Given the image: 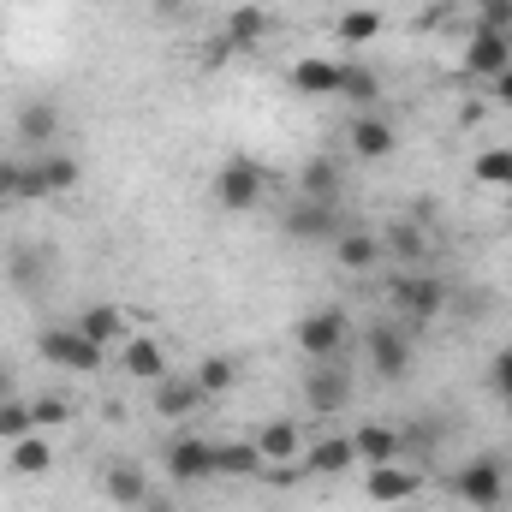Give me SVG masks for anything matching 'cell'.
Instances as JSON below:
<instances>
[{"mask_svg": "<svg viewBox=\"0 0 512 512\" xmlns=\"http://www.w3.org/2000/svg\"><path fill=\"white\" fill-rule=\"evenodd\" d=\"M352 465H358L352 435H322V441L304 447V471H310V477H346Z\"/></svg>", "mask_w": 512, "mask_h": 512, "instance_id": "17", "label": "cell"}, {"mask_svg": "<svg viewBox=\"0 0 512 512\" xmlns=\"http://www.w3.org/2000/svg\"><path fill=\"white\" fill-rule=\"evenodd\" d=\"M0 399H12V376L6 370H0Z\"/></svg>", "mask_w": 512, "mask_h": 512, "instance_id": "41", "label": "cell"}, {"mask_svg": "<svg viewBox=\"0 0 512 512\" xmlns=\"http://www.w3.org/2000/svg\"><path fill=\"white\" fill-rule=\"evenodd\" d=\"M102 489H108L114 507H143V501H149V477H143L137 465H126V459L102 471Z\"/></svg>", "mask_w": 512, "mask_h": 512, "instance_id": "25", "label": "cell"}, {"mask_svg": "<svg viewBox=\"0 0 512 512\" xmlns=\"http://www.w3.org/2000/svg\"><path fill=\"white\" fill-rule=\"evenodd\" d=\"M417 489H423V471L405 465V459H393V465H370V471H364V495H370L376 507H399V501H411Z\"/></svg>", "mask_w": 512, "mask_h": 512, "instance_id": "10", "label": "cell"}, {"mask_svg": "<svg viewBox=\"0 0 512 512\" xmlns=\"http://www.w3.org/2000/svg\"><path fill=\"white\" fill-rule=\"evenodd\" d=\"M495 102H501V108H512V66L495 78Z\"/></svg>", "mask_w": 512, "mask_h": 512, "instance_id": "37", "label": "cell"}, {"mask_svg": "<svg viewBox=\"0 0 512 512\" xmlns=\"http://www.w3.org/2000/svg\"><path fill=\"white\" fill-rule=\"evenodd\" d=\"M233 376H239V370H233V358L209 352V358L197 364V376H191V382L203 387V399H215V393H227V387H233Z\"/></svg>", "mask_w": 512, "mask_h": 512, "instance_id": "34", "label": "cell"}, {"mask_svg": "<svg viewBox=\"0 0 512 512\" xmlns=\"http://www.w3.org/2000/svg\"><path fill=\"white\" fill-rule=\"evenodd\" d=\"M340 185H346V173L334 155H310L298 167V197H310V203H340Z\"/></svg>", "mask_w": 512, "mask_h": 512, "instance_id": "16", "label": "cell"}, {"mask_svg": "<svg viewBox=\"0 0 512 512\" xmlns=\"http://www.w3.org/2000/svg\"><path fill=\"white\" fill-rule=\"evenodd\" d=\"M167 477L185 483V489L221 477V471H215V441H203V435H179V441H167Z\"/></svg>", "mask_w": 512, "mask_h": 512, "instance_id": "8", "label": "cell"}, {"mask_svg": "<svg viewBox=\"0 0 512 512\" xmlns=\"http://www.w3.org/2000/svg\"><path fill=\"white\" fill-rule=\"evenodd\" d=\"M471 179L489 185V191H512V149H483L471 161Z\"/></svg>", "mask_w": 512, "mask_h": 512, "instance_id": "33", "label": "cell"}, {"mask_svg": "<svg viewBox=\"0 0 512 512\" xmlns=\"http://www.w3.org/2000/svg\"><path fill=\"white\" fill-rule=\"evenodd\" d=\"M268 36H274V18H268L262 6H233L227 24H221V42H227L233 54H251V48H262Z\"/></svg>", "mask_w": 512, "mask_h": 512, "instance_id": "13", "label": "cell"}, {"mask_svg": "<svg viewBox=\"0 0 512 512\" xmlns=\"http://www.w3.org/2000/svg\"><path fill=\"white\" fill-rule=\"evenodd\" d=\"M0 203H12V161H0Z\"/></svg>", "mask_w": 512, "mask_h": 512, "instance_id": "38", "label": "cell"}, {"mask_svg": "<svg viewBox=\"0 0 512 512\" xmlns=\"http://www.w3.org/2000/svg\"><path fill=\"white\" fill-rule=\"evenodd\" d=\"M286 84H292L298 96H334V90H340V60L310 54V60H298V66L286 72Z\"/></svg>", "mask_w": 512, "mask_h": 512, "instance_id": "22", "label": "cell"}, {"mask_svg": "<svg viewBox=\"0 0 512 512\" xmlns=\"http://www.w3.org/2000/svg\"><path fill=\"white\" fill-rule=\"evenodd\" d=\"M489 387H495V393L512 405V346H501V352H495V364H489Z\"/></svg>", "mask_w": 512, "mask_h": 512, "instance_id": "36", "label": "cell"}, {"mask_svg": "<svg viewBox=\"0 0 512 512\" xmlns=\"http://www.w3.org/2000/svg\"><path fill=\"white\" fill-rule=\"evenodd\" d=\"M334 36H340L346 48L376 42V36H382V12H376V6H346V12L334 18Z\"/></svg>", "mask_w": 512, "mask_h": 512, "instance_id": "29", "label": "cell"}, {"mask_svg": "<svg viewBox=\"0 0 512 512\" xmlns=\"http://www.w3.org/2000/svg\"><path fill=\"white\" fill-rule=\"evenodd\" d=\"M6 465H12V477H42V471L54 465V447H48V435L36 429V435L12 441V447H6Z\"/></svg>", "mask_w": 512, "mask_h": 512, "instance_id": "26", "label": "cell"}, {"mask_svg": "<svg viewBox=\"0 0 512 512\" xmlns=\"http://www.w3.org/2000/svg\"><path fill=\"white\" fill-rule=\"evenodd\" d=\"M36 173H42V191H48V197H60V191H72V185H78V161H72V155H60V149L36 155Z\"/></svg>", "mask_w": 512, "mask_h": 512, "instance_id": "31", "label": "cell"}, {"mask_svg": "<svg viewBox=\"0 0 512 512\" xmlns=\"http://www.w3.org/2000/svg\"><path fill=\"white\" fill-rule=\"evenodd\" d=\"M36 352H42V364L72 370V376H96V370H102V358H108L84 328H48V334L36 340Z\"/></svg>", "mask_w": 512, "mask_h": 512, "instance_id": "4", "label": "cell"}, {"mask_svg": "<svg viewBox=\"0 0 512 512\" xmlns=\"http://www.w3.org/2000/svg\"><path fill=\"white\" fill-rule=\"evenodd\" d=\"M304 405H310L316 417L346 411V405H352V370H340V358H334V364H316V370L304 376Z\"/></svg>", "mask_w": 512, "mask_h": 512, "instance_id": "9", "label": "cell"}, {"mask_svg": "<svg viewBox=\"0 0 512 512\" xmlns=\"http://www.w3.org/2000/svg\"><path fill=\"white\" fill-rule=\"evenodd\" d=\"M155 12H167V18H179V12H185V0H155Z\"/></svg>", "mask_w": 512, "mask_h": 512, "instance_id": "40", "label": "cell"}, {"mask_svg": "<svg viewBox=\"0 0 512 512\" xmlns=\"http://www.w3.org/2000/svg\"><path fill=\"white\" fill-rule=\"evenodd\" d=\"M215 471L221 477H262L268 465H262L256 441H215Z\"/></svg>", "mask_w": 512, "mask_h": 512, "instance_id": "28", "label": "cell"}, {"mask_svg": "<svg viewBox=\"0 0 512 512\" xmlns=\"http://www.w3.org/2000/svg\"><path fill=\"white\" fill-rule=\"evenodd\" d=\"M24 435H36V405L30 399H0V441L12 447V441H24Z\"/></svg>", "mask_w": 512, "mask_h": 512, "instance_id": "32", "label": "cell"}, {"mask_svg": "<svg viewBox=\"0 0 512 512\" xmlns=\"http://www.w3.org/2000/svg\"><path fill=\"white\" fill-rule=\"evenodd\" d=\"M447 280H435V274H423V268H405V274H393V286H387V304L405 316V322H435L441 310H447Z\"/></svg>", "mask_w": 512, "mask_h": 512, "instance_id": "2", "label": "cell"}, {"mask_svg": "<svg viewBox=\"0 0 512 512\" xmlns=\"http://www.w3.org/2000/svg\"><path fill=\"white\" fill-rule=\"evenodd\" d=\"M346 143H352V161H387V155L399 149V131L387 126L382 114H352Z\"/></svg>", "mask_w": 512, "mask_h": 512, "instance_id": "12", "label": "cell"}, {"mask_svg": "<svg viewBox=\"0 0 512 512\" xmlns=\"http://www.w3.org/2000/svg\"><path fill=\"white\" fill-rule=\"evenodd\" d=\"M382 256L387 251H382V239H376V233H340V239H334V262H340L346 274H370Z\"/></svg>", "mask_w": 512, "mask_h": 512, "instance_id": "24", "label": "cell"}, {"mask_svg": "<svg viewBox=\"0 0 512 512\" xmlns=\"http://www.w3.org/2000/svg\"><path fill=\"white\" fill-rule=\"evenodd\" d=\"M78 328L102 346V352H114V346H126V310L120 304H90L84 316H78Z\"/></svg>", "mask_w": 512, "mask_h": 512, "instance_id": "23", "label": "cell"}, {"mask_svg": "<svg viewBox=\"0 0 512 512\" xmlns=\"http://www.w3.org/2000/svg\"><path fill=\"white\" fill-rule=\"evenodd\" d=\"M364 352H370V370H376L382 382H399V376L411 370V340H405L393 322H376V328L364 334Z\"/></svg>", "mask_w": 512, "mask_h": 512, "instance_id": "11", "label": "cell"}, {"mask_svg": "<svg viewBox=\"0 0 512 512\" xmlns=\"http://www.w3.org/2000/svg\"><path fill=\"white\" fill-rule=\"evenodd\" d=\"M18 137H24V143H54V137H60V108H54V102H30V108L18 114Z\"/></svg>", "mask_w": 512, "mask_h": 512, "instance_id": "30", "label": "cell"}, {"mask_svg": "<svg viewBox=\"0 0 512 512\" xmlns=\"http://www.w3.org/2000/svg\"><path fill=\"white\" fill-rule=\"evenodd\" d=\"M292 340H298V352H304L310 364H334V358L346 352L352 328H346V316H340V310H310V316L292 328Z\"/></svg>", "mask_w": 512, "mask_h": 512, "instance_id": "5", "label": "cell"}, {"mask_svg": "<svg viewBox=\"0 0 512 512\" xmlns=\"http://www.w3.org/2000/svg\"><path fill=\"white\" fill-rule=\"evenodd\" d=\"M262 191H268V167L251 161V155H233V161H221V173H215V203L227 209V215H245L262 203Z\"/></svg>", "mask_w": 512, "mask_h": 512, "instance_id": "3", "label": "cell"}, {"mask_svg": "<svg viewBox=\"0 0 512 512\" xmlns=\"http://www.w3.org/2000/svg\"><path fill=\"white\" fill-rule=\"evenodd\" d=\"M120 364H126L131 382H149V387L167 376V352H161V340H149V334H137V340L120 346Z\"/></svg>", "mask_w": 512, "mask_h": 512, "instance_id": "20", "label": "cell"}, {"mask_svg": "<svg viewBox=\"0 0 512 512\" xmlns=\"http://www.w3.org/2000/svg\"><path fill=\"white\" fill-rule=\"evenodd\" d=\"M137 512H173V501H155V489H149V501H143Z\"/></svg>", "mask_w": 512, "mask_h": 512, "instance_id": "39", "label": "cell"}, {"mask_svg": "<svg viewBox=\"0 0 512 512\" xmlns=\"http://www.w3.org/2000/svg\"><path fill=\"white\" fill-rule=\"evenodd\" d=\"M48 274H54L48 245H12V251H6V280H12L18 292H42Z\"/></svg>", "mask_w": 512, "mask_h": 512, "instance_id": "14", "label": "cell"}, {"mask_svg": "<svg viewBox=\"0 0 512 512\" xmlns=\"http://www.w3.org/2000/svg\"><path fill=\"white\" fill-rule=\"evenodd\" d=\"M280 227H286V239H298V245H334V239L346 233L340 203H310V197H298Z\"/></svg>", "mask_w": 512, "mask_h": 512, "instance_id": "6", "label": "cell"}, {"mask_svg": "<svg viewBox=\"0 0 512 512\" xmlns=\"http://www.w3.org/2000/svg\"><path fill=\"white\" fill-rule=\"evenodd\" d=\"M507 66H512V36H507V30H471V42H465V60H459V72H471V78L495 84V78H501Z\"/></svg>", "mask_w": 512, "mask_h": 512, "instance_id": "7", "label": "cell"}, {"mask_svg": "<svg viewBox=\"0 0 512 512\" xmlns=\"http://www.w3.org/2000/svg\"><path fill=\"white\" fill-rule=\"evenodd\" d=\"M30 405H36V429H60V423H72V399H66V393H36Z\"/></svg>", "mask_w": 512, "mask_h": 512, "instance_id": "35", "label": "cell"}, {"mask_svg": "<svg viewBox=\"0 0 512 512\" xmlns=\"http://www.w3.org/2000/svg\"><path fill=\"white\" fill-rule=\"evenodd\" d=\"M447 489L459 495V507L495 512V507L512 495V471L495 459V453H477V459H465V465L453 471V483H447Z\"/></svg>", "mask_w": 512, "mask_h": 512, "instance_id": "1", "label": "cell"}, {"mask_svg": "<svg viewBox=\"0 0 512 512\" xmlns=\"http://www.w3.org/2000/svg\"><path fill=\"white\" fill-rule=\"evenodd\" d=\"M197 405H203V387L191 382V376H161V382H155V417L179 423V417H191Z\"/></svg>", "mask_w": 512, "mask_h": 512, "instance_id": "21", "label": "cell"}, {"mask_svg": "<svg viewBox=\"0 0 512 512\" xmlns=\"http://www.w3.org/2000/svg\"><path fill=\"white\" fill-rule=\"evenodd\" d=\"M382 251H393L399 262H411V268L429 262V233H423V221H417V215H411V221H393L387 239H382Z\"/></svg>", "mask_w": 512, "mask_h": 512, "instance_id": "27", "label": "cell"}, {"mask_svg": "<svg viewBox=\"0 0 512 512\" xmlns=\"http://www.w3.org/2000/svg\"><path fill=\"white\" fill-rule=\"evenodd\" d=\"M352 453H358L364 471H370V465H393V459H405L393 423H364V429H352Z\"/></svg>", "mask_w": 512, "mask_h": 512, "instance_id": "18", "label": "cell"}, {"mask_svg": "<svg viewBox=\"0 0 512 512\" xmlns=\"http://www.w3.org/2000/svg\"><path fill=\"white\" fill-rule=\"evenodd\" d=\"M251 441H256V453H262V465H292V459L304 453V435H298V423H286V417H280V423H262Z\"/></svg>", "mask_w": 512, "mask_h": 512, "instance_id": "19", "label": "cell"}, {"mask_svg": "<svg viewBox=\"0 0 512 512\" xmlns=\"http://www.w3.org/2000/svg\"><path fill=\"white\" fill-rule=\"evenodd\" d=\"M340 102H352V114H370L376 102H382V78H376V66H364V60H340V90H334Z\"/></svg>", "mask_w": 512, "mask_h": 512, "instance_id": "15", "label": "cell"}]
</instances>
